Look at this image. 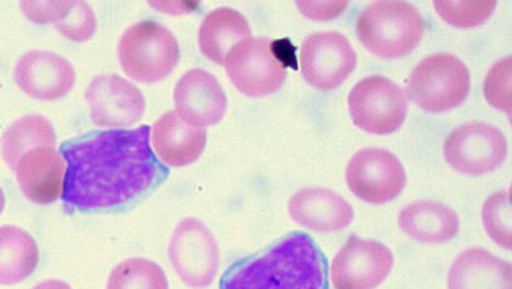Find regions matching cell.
Returning a JSON list of instances; mask_svg holds the SVG:
<instances>
[{"label": "cell", "mask_w": 512, "mask_h": 289, "mask_svg": "<svg viewBox=\"0 0 512 289\" xmlns=\"http://www.w3.org/2000/svg\"><path fill=\"white\" fill-rule=\"evenodd\" d=\"M152 129L101 130L61 145L66 161V212H121L152 194L168 177L150 145Z\"/></svg>", "instance_id": "6da1fadb"}, {"label": "cell", "mask_w": 512, "mask_h": 289, "mask_svg": "<svg viewBox=\"0 0 512 289\" xmlns=\"http://www.w3.org/2000/svg\"><path fill=\"white\" fill-rule=\"evenodd\" d=\"M220 289H329V264L309 234L293 231L231 265Z\"/></svg>", "instance_id": "7a4b0ae2"}, {"label": "cell", "mask_w": 512, "mask_h": 289, "mask_svg": "<svg viewBox=\"0 0 512 289\" xmlns=\"http://www.w3.org/2000/svg\"><path fill=\"white\" fill-rule=\"evenodd\" d=\"M361 44L381 59H402L412 54L425 33V20L408 2H373L356 20Z\"/></svg>", "instance_id": "3957f363"}, {"label": "cell", "mask_w": 512, "mask_h": 289, "mask_svg": "<svg viewBox=\"0 0 512 289\" xmlns=\"http://www.w3.org/2000/svg\"><path fill=\"white\" fill-rule=\"evenodd\" d=\"M124 72L139 83H158L176 69L181 49L168 28L153 20L135 23L118 44Z\"/></svg>", "instance_id": "277c9868"}, {"label": "cell", "mask_w": 512, "mask_h": 289, "mask_svg": "<svg viewBox=\"0 0 512 289\" xmlns=\"http://www.w3.org/2000/svg\"><path fill=\"white\" fill-rule=\"evenodd\" d=\"M470 72L459 57L433 54L412 70L408 78V96L428 113H446L467 100Z\"/></svg>", "instance_id": "5b68a950"}, {"label": "cell", "mask_w": 512, "mask_h": 289, "mask_svg": "<svg viewBox=\"0 0 512 289\" xmlns=\"http://www.w3.org/2000/svg\"><path fill=\"white\" fill-rule=\"evenodd\" d=\"M226 72L231 82L249 98H264L283 87L288 62L280 41L249 38L226 56Z\"/></svg>", "instance_id": "8992f818"}, {"label": "cell", "mask_w": 512, "mask_h": 289, "mask_svg": "<svg viewBox=\"0 0 512 289\" xmlns=\"http://www.w3.org/2000/svg\"><path fill=\"white\" fill-rule=\"evenodd\" d=\"M348 108L353 124L366 134H395L407 119V93L391 78L371 75L350 91Z\"/></svg>", "instance_id": "52a82bcc"}, {"label": "cell", "mask_w": 512, "mask_h": 289, "mask_svg": "<svg viewBox=\"0 0 512 289\" xmlns=\"http://www.w3.org/2000/svg\"><path fill=\"white\" fill-rule=\"evenodd\" d=\"M168 257L178 277L189 288H207L217 278L220 268L217 239L196 218H187L176 226Z\"/></svg>", "instance_id": "ba28073f"}, {"label": "cell", "mask_w": 512, "mask_h": 289, "mask_svg": "<svg viewBox=\"0 0 512 289\" xmlns=\"http://www.w3.org/2000/svg\"><path fill=\"white\" fill-rule=\"evenodd\" d=\"M508 155L501 130L486 122H469L452 130L444 142V158L462 174L483 176L498 169Z\"/></svg>", "instance_id": "9c48e42d"}, {"label": "cell", "mask_w": 512, "mask_h": 289, "mask_svg": "<svg viewBox=\"0 0 512 289\" xmlns=\"http://www.w3.org/2000/svg\"><path fill=\"white\" fill-rule=\"evenodd\" d=\"M347 182L358 199L384 205L402 194L407 174L399 158L391 151L365 148L355 153L348 163Z\"/></svg>", "instance_id": "30bf717a"}, {"label": "cell", "mask_w": 512, "mask_h": 289, "mask_svg": "<svg viewBox=\"0 0 512 289\" xmlns=\"http://www.w3.org/2000/svg\"><path fill=\"white\" fill-rule=\"evenodd\" d=\"M301 74L316 90L330 91L345 83L356 67V52L342 33L324 31L301 46Z\"/></svg>", "instance_id": "8fae6325"}, {"label": "cell", "mask_w": 512, "mask_h": 289, "mask_svg": "<svg viewBox=\"0 0 512 289\" xmlns=\"http://www.w3.org/2000/svg\"><path fill=\"white\" fill-rule=\"evenodd\" d=\"M394 267V254L382 242L350 236L335 255L330 278L335 289H374Z\"/></svg>", "instance_id": "7c38bea8"}, {"label": "cell", "mask_w": 512, "mask_h": 289, "mask_svg": "<svg viewBox=\"0 0 512 289\" xmlns=\"http://www.w3.org/2000/svg\"><path fill=\"white\" fill-rule=\"evenodd\" d=\"M85 100L93 124L114 130L135 126L147 108L142 91L119 75L93 78L85 91Z\"/></svg>", "instance_id": "4fadbf2b"}, {"label": "cell", "mask_w": 512, "mask_h": 289, "mask_svg": "<svg viewBox=\"0 0 512 289\" xmlns=\"http://www.w3.org/2000/svg\"><path fill=\"white\" fill-rule=\"evenodd\" d=\"M15 82L31 98L54 101L69 95L75 85L74 65L51 51H30L15 65Z\"/></svg>", "instance_id": "5bb4252c"}, {"label": "cell", "mask_w": 512, "mask_h": 289, "mask_svg": "<svg viewBox=\"0 0 512 289\" xmlns=\"http://www.w3.org/2000/svg\"><path fill=\"white\" fill-rule=\"evenodd\" d=\"M176 113L196 126H215L228 108L225 91L217 78L202 69H192L174 88Z\"/></svg>", "instance_id": "9a60e30c"}, {"label": "cell", "mask_w": 512, "mask_h": 289, "mask_svg": "<svg viewBox=\"0 0 512 289\" xmlns=\"http://www.w3.org/2000/svg\"><path fill=\"white\" fill-rule=\"evenodd\" d=\"M18 186L31 202L49 205L61 199L66 182V161L56 147L27 151L14 166Z\"/></svg>", "instance_id": "2e32d148"}, {"label": "cell", "mask_w": 512, "mask_h": 289, "mask_svg": "<svg viewBox=\"0 0 512 289\" xmlns=\"http://www.w3.org/2000/svg\"><path fill=\"white\" fill-rule=\"evenodd\" d=\"M291 218L303 228L317 233H334L352 225L353 207L334 190L308 187L288 202Z\"/></svg>", "instance_id": "e0dca14e"}, {"label": "cell", "mask_w": 512, "mask_h": 289, "mask_svg": "<svg viewBox=\"0 0 512 289\" xmlns=\"http://www.w3.org/2000/svg\"><path fill=\"white\" fill-rule=\"evenodd\" d=\"M150 137L160 163L173 168H183L199 160L207 143L204 127L186 121L176 111L163 114L155 122Z\"/></svg>", "instance_id": "ac0fdd59"}, {"label": "cell", "mask_w": 512, "mask_h": 289, "mask_svg": "<svg viewBox=\"0 0 512 289\" xmlns=\"http://www.w3.org/2000/svg\"><path fill=\"white\" fill-rule=\"evenodd\" d=\"M447 286L449 289H512L511 262L472 247L454 260Z\"/></svg>", "instance_id": "d6986e66"}, {"label": "cell", "mask_w": 512, "mask_h": 289, "mask_svg": "<svg viewBox=\"0 0 512 289\" xmlns=\"http://www.w3.org/2000/svg\"><path fill=\"white\" fill-rule=\"evenodd\" d=\"M399 226L408 238L425 244H444L459 234L457 213L444 203L420 200L405 207L399 215Z\"/></svg>", "instance_id": "ffe728a7"}, {"label": "cell", "mask_w": 512, "mask_h": 289, "mask_svg": "<svg viewBox=\"0 0 512 289\" xmlns=\"http://www.w3.org/2000/svg\"><path fill=\"white\" fill-rule=\"evenodd\" d=\"M251 38L248 18L238 10L220 7L213 10L199 28V48L215 64H225L231 49Z\"/></svg>", "instance_id": "44dd1931"}, {"label": "cell", "mask_w": 512, "mask_h": 289, "mask_svg": "<svg viewBox=\"0 0 512 289\" xmlns=\"http://www.w3.org/2000/svg\"><path fill=\"white\" fill-rule=\"evenodd\" d=\"M40 262L35 238L17 226L0 228V285L22 283L33 275Z\"/></svg>", "instance_id": "7402d4cb"}, {"label": "cell", "mask_w": 512, "mask_h": 289, "mask_svg": "<svg viewBox=\"0 0 512 289\" xmlns=\"http://www.w3.org/2000/svg\"><path fill=\"white\" fill-rule=\"evenodd\" d=\"M38 147H56V132L44 117H23L5 132L2 156L5 163L14 169L27 151Z\"/></svg>", "instance_id": "603a6c76"}, {"label": "cell", "mask_w": 512, "mask_h": 289, "mask_svg": "<svg viewBox=\"0 0 512 289\" xmlns=\"http://www.w3.org/2000/svg\"><path fill=\"white\" fill-rule=\"evenodd\" d=\"M106 289H168V278L152 260L129 259L114 268Z\"/></svg>", "instance_id": "cb8c5ba5"}, {"label": "cell", "mask_w": 512, "mask_h": 289, "mask_svg": "<svg viewBox=\"0 0 512 289\" xmlns=\"http://www.w3.org/2000/svg\"><path fill=\"white\" fill-rule=\"evenodd\" d=\"M483 228L496 244L511 251V190L496 192L486 199L482 210Z\"/></svg>", "instance_id": "d4e9b609"}, {"label": "cell", "mask_w": 512, "mask_h": 289, "mask_svg": "<svg viewBox=\"0 0 512 289\" xmlns=\"http://www.w3.org/2000/svg\"><path fill=\"white\" fill-rule=\"evenodd\" d=\"M434 10L444 22L456 28H475L485 23L495 12L496 0H477V2H449L434 0Z\"/></svg>", "instance_id": "484cf974"}, {"label": "cell", "mask_w": 512, "mask_h": 289, "mask_svg": "<svg viewBox=\"0 0 512 289\" xmlns=\"http://www.w3.org/2000/svg\"><path fill=\"white\" fill-rule=\"evenodd\" d=\"M511 74L512 57H504L491 67L485 78V98L493 108L511 116Z\"/></svg>", "instance_id": "4316f807"}, {"label": "cell", "mask_w": 512, "mask_h": 289, "mask_svg": "<svg viewBox=\"0 0 512 289\" xmlns=\"http://www.w3.org/2000/svg\"><path fill=\"white\" fill-rule=\"evenodd\" d=\"M56 28L70 41L85 43L95 35V12L87 2H70L69 9L56 23Z\"/></svg>", "instance_id": "83f0119b"}, {"label": "cell", "mask_w": 512, "mask_h": 289, "mask_svg": "<svg viewBox=\"0 0 512 289\" xmlns=\"http://www.w3.org/2000/svg\"><path fill=\"white\" fill-rule=\"evenodd\" d=\"M70 2H22V12L31 22L56 25L69 9Z\"/></svg>", "instance_id": "f1b7e54d"}, {"label": "cell", "mask_w": 512, "mask_h": 289, "mask_svg": "<svg viewBox=\"0 0 512 289\" xmlns=\"http://www.w3.org/2000/svg\"><path fill=\"white\" fill-rule=\"evenodd\" d=\"M301 12L314 20H332L348 7V2H298Z\"/></svg>", "instance_id": "f546056e"}, {"label": "cell", "mask_w": 512, "mask_h": 289, "mask_svg": "<svg viewBox=\"0 0 512 289\" xmlns=\"http://www.w3.org/2000/svg\"><path fill=\"white\" fill-rule=\"evenodd\" d=\"M33 289H72L67 283L59 280L43 281L40 285H36Z\"/></svg>", "instance_id": "4dcf8cb0"}, {"label": "cell", "mask_w": 512, "mask_h": 289, "mask_svg": "<svg viewBox=\"0 0 512 289\" xmlns=\"http://www.w3.org/2000/svg\"><path fill=\"white\" fill-rule=\"evenodd\" d=\"M4 207H5L4 190L0 189V213L4 212Z\"/></svg>", "instance_id": "1f68e13d"}]
</instances>
